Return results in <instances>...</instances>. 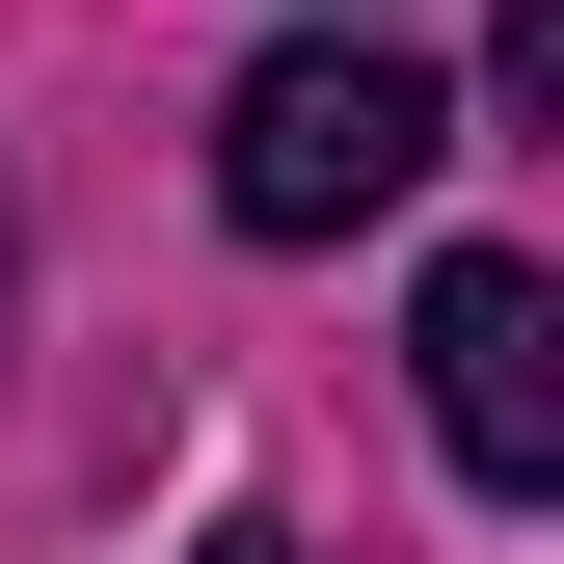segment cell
<instances>
[{
	"label": "cell",
	"mask_w": 564,
	"mask_h": 564,
	"mask_svg": "<svg viewBox=\"0 0 564 564\" xmlns=\"http://www.w3.org/2000/svg\"><path fill=\"white\" fill-rule=\"evenodd\" d=\"M403 349H431V431H457V484H484V511H538V484H564V296H538L511 242H457Z\"/></svg>",
	"instance_id": "7a4b0ae2"
},
{
	"label": "cell",
	"mask_w": 564,
	"mask_h": 564,
	"mask_svg": "<svg viewBox=\"0 0 564 564\" xmlns=\"http://www.w3.org/2000/svg\"><path fill=\"white\" fill-rule=\"evenodd\" d=\"M431 162H457L431 54H377L349 0H323L296 54H242V108H216V216H242V242H349V216H403Z\"/></svg>",
	"instance_id": "6da1fadb"
},
{
	"label": "cell",
	"mask_w": 564,
	"mask_h": 564,
	"mask_svg": "<svg viewBox=\"0 0 564 564\" xmlns=\"http://www.w3.org/2000/svg\"><path fill=\"white\" fill-rule=\"evenodd\" d=\"M216 564H296V538H216Z\"/></svg>",
	"instance_id": "3957f363"
}]
</instances>
